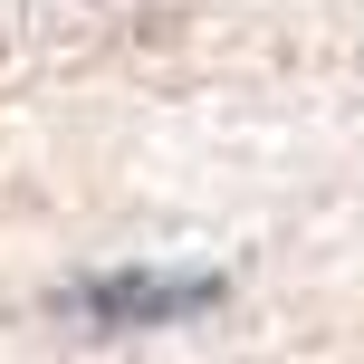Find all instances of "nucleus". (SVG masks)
<instances>
[{
  "instance_id": "f257e3e1",
  "label": "nucleus",
  "mask_w": 364,
  "mask_h": 364,
  "mask_svg": "<svg viewBox=\"0 0 364 364\" xmlns=\"http://www.w3.org/2000/svg\"><path fill=\"white\" fill-rule=\"evenodd\" d=\"M220 297H230V288H220L211 269H96V278H77L58 307H68V316H87L96 336H144V326L211 316Z\"/></svg>"
}]
</instances>
